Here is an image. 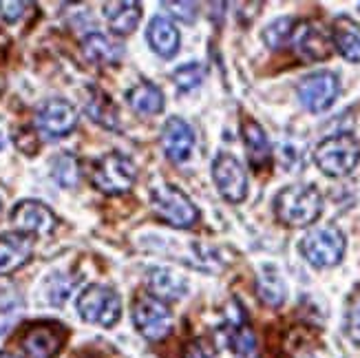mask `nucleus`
Wrapping results in <instances>:
<instances>
[{
	"label": "nucleus",
	"instance_id": "9b49d317",
	"mask_svg": "<svg viewBox=\"0 0 360 358\" xmlns=\"http://www.w3.org/2000/svg\"><path fill=\"white\" fill-rule=\"evenodd\" d=\"M11 224L18 228V232L25 235H49L56 230V215L49 206H44L42 201L25 199L20 204H15L11 210Z\"/></svg>",
	"mask_w": 360,
	"mask_h": 358
},
{
	"label": "nucleus",
	"instance_id": "423d86ee",
	"mask_svg": "<svg viewBox=\"0 0 360 358\" xmlns=\"http://www.w3.org/2000/svg\"><path fill=\"white\" fill-rule=\"evenodd\" d=\"M77 314L91 325L111 328L122 317L120 294L108 286L93 283L84 288L80 297H77Z\"/></svg>",
	"mask_w": 360,
	"mask_h": 358
},
{
	"label": "nucleus",
	"instance_id": "393cba45",
	"mask_svg": "<svg viewBox=\"0 0 360 358\" xmlns=\"http://www.w3.org/2000/svg\"><path fill=\"white\" fill-rule=\"evenodd\" d=\"M230 347L237 358H259V345H257V336L255 332L248 328V325H239L234 328L230 336Z\"/></svg>",
	"mask_w": 360,
	"mask_h": 358
},
{
	"label": "nucleus",
	"instance_id": "72a5a7b5",
	"mask_svg": "<svg viewBox=\"0 0 360 358\" xmlns=\"http://www.w3.org/2000/svg\"><path fill=\"white\" fill-rule=\"evenodd\" d=\"M0 215H3V201H0Z\"/></svg>",
	"mask_w": 360,
	"mask_h": 358
},
{
	"label": "nucleus",
	"instance_id": "412c9836",
	"mask_svg": "<svg viewBox=\"0 0 360 358\" xmlns=\"http://www.w3.org/2000/svg\"><path fill=\"white\" fill-rule=\"evenodd\" d=\"M82 53L89 62H93V65L111 67V65H117L120 62L122 46L115 44L111 38H106L104 34L93 31V34L84 36V40H82Z\"/></svg>",
	"mask_w": 360,
	"mask_h": 358
},
{
	"label": "nucleus",
	"instance_id": "4468645a",
	"mask_svg": "<svg viewBox=\"0 0 360 358\" xmlns=\"http://www.w3.org/2000/svg\"><path fill=\"white\" fill-rule=\"evenodd\" d=\"M62 343L65 332L56 323H38L22 336V350L29 358H56Z\"/></svg>",
	"mask_w": 360,
	"mask_h": 358
},
{
	"label": "nucleus",
	"instance_id": "1a4fd4ad",
	"mask_svg": "<svg viewBox=\"0 0 360 358\" xmlns=\"http://www.w3.org/2000/svg\"><path fill=\"white\" fill-rule=\"evenodd\" d=\"M212 179L219 195L230 204H241L248 197V173L232 153H219L214 158Z\"/></svg>",
	"mask_w": 360,
	"mask_h": 358
},
{
	"label": "nucleus",
	"instance_id": "c756f323",
	"mask_svg": "<svg viewBox=\"0 0 360 358\" xmlns=\"http://www.w3.org/2000/svg\"><path fill=\"white\" fill-rule=\"evenodd\" d=\"M166 9H170V13L175 15V18L184 20V23H195L197 18V3H164Z\"/></svg>",
	"mask_w": 360,
	"mask_h": 358
},
{
	"label": "nucleus",
	"instance_id": "c85d7f7f",
	"mask_svg": "<svg viewBox=\"0 0 360 358\" xmlns=\"http://www.w3.org/2000/svg\"><path fill=\"white\" fill-rule=\"evenodd\" d=\"M25 9H29V3H18V0H0V15H3L5 23H18L22 15H25Z\"/></svg>",
	"mask_w": 360,
	"mask_h": 358
},
{
	"label": "nucleus",
	"instance_id": "0eeeda50",
	"mask_svg": "<svg viewBox=\"0 0 360 358\" xmlns=\"http://www.w3.org/2000/svg\"><path fill=\"white\" fill-rule=\"evenodd\" d=\"M133 323L148 340H162L173 330V312L166 301L153 294H139L133 303Z\"/></svg>",
	"mask_w": 360,
	"mask_h": 358
},
{
	"label": "nucleus",
	"instance_id": "6ab92c4d",
	"mask_svg": "<svg viewBox=\"0 0 360 358\" xmlns=\"http://www.w3.org/2000/svg\"><path fill=\"white\" fill-rule=\"evenodd\" d=\"M102 13L117 36H129L131 31L139 25L142 18V5L131 3V0H120V3H104Z\"/></svg>",
	"mask_w": 360,
	"mask_h": 358
},
{
	"label": "nucleus",
	"instance_id": "bb28decb",
	"mask_svg": "<svg viewBox=\"0 0 360 358\" xmlns=\"http://www.w3.org/2000/svg\"><path fill=\"white\" fill-rule=\"evenodd\" d=\"M203 77H206V69L199 62H188V65H181L173 71V82L181 91L197 89L203 82Z\"/></svg>",
	"mask_w": 360,
	"mask_h": 358
},
{
	"label": "nucleus",
	"instance_id": "f257e3e1",
	"mask_svg": "<svg viewBox=\"0 0 360 358\" xmlns=\"http://www.w3.org/2000/svg\"><path fill=\"white\" fill-rule=\"evenodd\" d=\"M323 212V197L309 184H292L274 197L276 219L290 228L311 226Z\"/></svg>",
	"mask_w": 360,
	"mask_h": 358
},
{
	"label": "nucleus",
	"instance_id": "4be33fe9",
	"mask_svg": "<svg viewBox=\"0 0 360 358\" xmlns=\"http://www.w3.org/2000/svg\"><path fill=\"white\" fill-rule=\"evenodd\" d=\"M127 100H129L133 111H137L139 115H158L164 108V93L158 84H153V82L135 84L127 93Z\"/></svg>",
	"mask_w": 360,
	"mask_h": 358
},
{
	"label": "nucleus",
	"instance_id": "b1692460",
	"mask_svg": "<svg viewBox=\"0 0 360 358\" xmlns=\"http://www.w3.org/2000/svg\"><path fill=\"white\" fill-rule=\"evenodd\" d=\"M257 294L268 307H281L288 297V288H285L283 276L272 268H265L257 276Z\"/></svg>",
	"mask_w": 360,
	"mask_h": 358
},
{
	"label": "nucleus",
	"instance_id": "a878e982",
	"mask_svg": "<svg viewBox=\"0 0 360 358\" xmlns=\"http://www.w3.org/2000/svg\"><path fill=\"white\" fill-rule=\"evenodd\" d=\"M296 27L294 18H278L274 23H270L263 31V42L270 46V49H281L285 46L292 38V31Z\"/></svg>",
	"mask_w": 360,
	"mask_h": 358
},
{
	"label": "nucleus",
	"instance_id": "7c9ffc66",
	"mask_svg": "<svg viewBox=\"0 0 360 358\" xmlns=\"http://www.w3.org/2000/svg\"><path fill=\"white\" fill-rule=\"evenodd\" d=\"M181 358H214L212 347L206 343V340H191L186 347H184V356Z\"/></svg>",
	"mask_w": 360,
	"mask_h": 358
},
{
	"label": "nucleus",
	"instance_id": "20e7f679",
	"mask_svg": "<svg viewBox=\"0 0 360 358\" xmlns=\"http://www.w3.org/2000/svg\"><path fill=\"white\" fill-rule=\"evenodd\" d=\"M347 241L342 230L336 226H316L301 239V255L314 268L338 266L345 257Z\"/></svg>",
	"mask_w": 360,
	"mask_h": 358
},
{
	"label": "nucleus",
	"instance_id": "6e6552de",
	"mask_svg": "<svg viewBox=\"0 0 360 358\" xmlns=\"http://www.w3.org/2000/svg\"><path fill=\"white\" fill-rule=\"evenodd\" d=\"M340 84L338 75L332 71H314L305 75L296 87V96L299 102L307 108L309 113H323L327 111L338 98Z\"/></svg>",
	"mask_w": 360,
	"mask_h": 358
},
{
	"label": "nucleus",
	"instance_id": "2f4dec72",
	"mask_svg": "<svg viewBox=\"0 0 360 358\" xmlns=\"http://www.w3.org/2000/svg\"><path fill=\"white\" fill-rule=\"evenodd\" d=\"M347 334L354 343L360 345V299L354 301V305L349 307V314H347Z\"/></svg>",
	"mask_w": 360,
	"mask_h": 358
},
{
	"label": "nucleus",
	"instance_id": "a211bd4d",
	"mask_svg": "<svg viewBox=\"0 0 360 358\" xmlns=\"http://www.w3.org/2000/svg\"><path fill=\"white\" fill-rule=\"evenodd\" d=\"M332 44L334 49L349 62H360V25L349 15H338L332 25Z\"/></svg>",
	"mask_w": 360,
	"mask_h": 358
},
{
	"label": "nucleus",
	"instance_id": "aec40b11",
	"mask_svg": "<svg viewBox=\"0 0 360 358\" xmlns=\"http://www.w3.org/2000/svg\"><path fill=\"white\" fill-rule=\"evenodd\" d=\"M148 288L153 292V297H158L162 301H177L186 297L188 281L168 268H153L148 270Z\"/></svg>",
	"mask_w": 360,
	"mask_h": 358
},
{
	"label": "nucleus",
	"instance_id": "7ed1b4c3",
	"mask_svg": "<svg viewBox=\"0 0 360 358\" xmlns=\"http://www.w3.org/2000/svg\"><path fill=\"white\" fill-rule=\"evenodd\" d=\"M150 208L160 222L179 230L193 228L199 222V210L193 199L173 184L155 186L150 191Z\"/></svg>",
	"mask_w": 360,
	"mask_h": 358
},
{
	"label": "nucleus",
	"instance_id": "473e14b6",
	"mask_svg": "<svg viewBox=\"0 0 360 358\" xmlns=\"http://www.w3.org/2000/svg\"><path fill=\"white\" fill-rule=\"evenodd\" d=\"M0 358H20L18 354H11V352H0Z\"/></svg>",
	"mask_w": 360,
	"mask_h": 358
},
{
	"label": "nucleus",
	"instance_id": "ddd939ff",
	"mask_svg": "<svg viewBox=\"0 0 360 358\" xmlns=\"http://www.w3.org/2000/svg\"><path fill=\"white\" fill-rule=\"evenodd\" d=\"M162 148L170 162L181 164L186 160H191L195 148V131L191 124L181 117L166 120L162 129Z\"/></svg>",
	"mask_w": 360,
	"mask_h": 358
},
{
	"label": "nucleus",
	"instance_id": "f03ea898",
	"mask_svg": "<svg viewBox=\"0 0 360 358\" xmlns=\"http://www.w3.org/2000/svg\"><path fill=\"white\" fill-rule=\"evenodd\" d=\"M314 162L327 177H345L360 162V142L352 133L325 137L314 151Z\"/></svg>",
	"mask_w": 360,
	"mask_h": 358
},
{
	"label": "nucleus",
	"instance_id": "cd10ccee",
	"mask_svg": "<svg viewBox=\"0 0 360 358\" xmlns=\"http://www.w3.org/2000/svg\"><path fill=\"white\" fill-rule=\"evenodd\" d=\"M53 177L60 186L65 188H73L80 179V164L73 158V155H62L53 162Z\"/></svg>",
	"mask_w": 360,
	"mask_h": 358
},
{
	"label": "nucleus",
	"instance_id": "9d476101",
	"mask_svg": "<svg viewBox=\"0 0 360 358\" xmlns=\"http://www.w3.org/2000/svg\"><path fill=\"white\" fill-rule=\"evenodd\" d=\"M36 131L46 139L67 137L77 127V111L69 100L53 98L40 104L36 111Z\"/></svg>",
	"mask_w": 360,
	"mask_h": 358
},
{
	"label": "nucleus",
	"instance_id": "f3484780",
	"mask_svg": "<svg viewBox=\"0 0 360 358\" xmlns=\"http://www.w3.org/2000/svg\"><path fill=\"white\" fill-rule=\"evenodd\" d=\"M146 38L150 49L162 58H173L179 51V29L166 15H155L148 25Z\"/></svg>",
	"mask_w": 360,
	"mask_h": 358
},
{
	"label": "nucleus",
	"instance_id": "5701e85b",
	"mask_svg": "<svg viewBox=\"0 0 360 358\" xmlns=\"http://www.w3.org/2000/svg\"><path fill=\"white\" fill-rule=\"evenodd\" d=\"M86 113L93 122L100 124L104 129H117V124H120L117 106L100 89H91L89 100H86Z\"/></svg>",
	"mask_w": 360,
	"mask_h": 358
},
{
	"label": "nucleus",
	"instance_id": "39448f33",
	"mask_svg": "<svg viewBox=\"0 0 360 358\" xmlns=\"http://www.w3.org/2000/svg\"><path fill=\"white\" fill-rule=\"evenodd\" d=\"M137 179V168L131 158L124 153H106L96 162L91 173L93 186L104 195H124L133 188Z\"/></svg>",
	"mask_w": 360,
	"mask_h": 358
},
{
	"label": "nucleus",
	"instance_id": "2eb2a0df",
	"mask_svg": "<svg viewBox=\"0 0 360 358\" xmlns=\"http://www.w3.org/2000/svg\"><path fill=\"white\" fill-rule=\"evenodd\" d=\"M34 255V239L25 232H5L0 235V276L20 270Z\"/></svg>",
	"mask_w": 360,
	"mask_h": 358
},
{
	"label": "nucleus",
	"instance_id": "f8f14e48",
	"mask_svg": "<svg viewBox=\"0 0 360 358\" xmlns=\"http://www.w3.org/2000/svg\"><path fill=\"white\" fill-rule=\"evenodd\" d=\"M290 44L296 49L301 58L305 60H327L332 56V38L325 34L321 27H316L314 23H296L294 31H292V38H290Z\"/></svg>",
	"mask_w": 360,
	"mask_h": 358
},
{
	"label": "nucleus",
	"instance_id": "dca6fc26",
	"mask_svg": "<svg viewBox=\"0 0 360 358\" xmlns=\"http://www.w3.org/2000/svg\"><path fill=\"white\" fill-rule=\"evenodd\" d=\"M241 135H243L248 160L252 164V168H257V170L268 168L272 162V146H270V139H268L265 129L255 117L245 115L241 122Z\"/></svg>",
	"mask_w": 360,
	"mask_h": 358
}]
</instances>
